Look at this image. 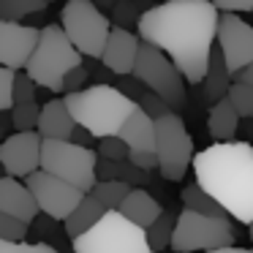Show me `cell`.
<instances>
[{
  "label": "cell",
  "instance_id": "18",
  "mask_svg": "<svg viewBox=\"0 0 253 253\" xmlns=\"http://www.w3.org/2000/svg\"><path fill=\"white\" fill-rule=\"evenodd\" d=\"M117 133L126 139L131 150H155V144H158V126H155V117L147 115L142 106H136V109L131 112V117L123 123V128Z\"/></svg>",
  "mask_w": 253,
  "mask_h": 253
},
{
  "label": "cell",
  "instance_id": "22",
  "mask_svg": "<svg viewBox=\"0 0 253 253\" xmlns=\"http://www.w3.org/2000/svg\"><path fill=\"white\" fill-rule=\"evenodd\" d=\"M231 79H234V74H231L220 46H215L212 57H210V66H207V74H204V93H207V98L212 101V104L229 95L231 84H234Z\"/></svg>",
  "mask_w": 253,
  "mask_h": 253
},
{
  "label": "cell",
  "instance_id": "43",
  "mask_svg": "<svg viewBox=\"0 0 253 253\" xmlns=\"http://www.w3.org/2000/svg\"><path fill=\"white\" fill-rule=\"evenodd\" d=\"M207 253H253V248H234V245H226V248H215V251Z\"/></svg>",
  "mask_w": 253,
  "mask_h": 253
},
{
  "label": "cell",
  "instance_id": "47",
  "mask_svg": "<svg viewBox=\"0 0 253 253\" xmlns=\"http://www.w3.org/2000/svg\"><path fill=\"white\" fill-rule=\"evenodd\" d=\"M49 3H55V0H49Z\"/></svg>",
  "mask_w": 253,
  "mask_h": 253
},
{
  "label": "cell",
  "instance_id": "36",
  "mask_svg": "<svg viewBox=\"0 0 253 253\" xmlns=\"http://www.w3.org/2000/svg\"><path fill=\"white\" fill-rule=\"evenodd\" d=\"M36 87H39V82L22 68V74H17V82H14V101L17 104L36 101Z\"/></svg>",
  "mask_w": 253,
  "mask_h": 253
},
{
  "label": "cell",
  "instance_id": "20",
  "mask_svg": "<svg viewBox=\"0 0 253 253\" xmlns=\"http://www.w3.org/2000/svg\"><path fill=\"white\" fill-rule=\"evenodd\" d=\"M240 112L234 109V104L229 101V95L220 101H215L212 109L207 115V131L215 142H231L237 136V128H240Z\"/></svg>",
  "mask_w": 253,
  "mask_h": 253
},
{
  "label": "cell",
  "instance_id": "45",
  "mask_svg": "<svg viewBox=\"0 0 253 253\" xmlns=\"http://www.w3.org/2000/svg\"><path fill=\"white\" fill-rule=\"evenodd\" d=\"M248 234H251V240H253V223H251V226H248Z\"/></svg>",
  "mask_w": 253,
  "mask_h": 253
},
{
  "label": "cell",
  "instance_id": "28",
  "mask_svg": "<svg viewBox=\"0 0 253 253\" xmlns=\"http://www.w3.org/2000/svg\"><path fill=\"white\" fill-rule=\"evenodd\" d=\"M229 101L234 104V109L240 112L242 120L253 117V84H245V82H237L234 79V84L229 90Z\"/></svg>",
  "mask_w": 253,
  "mask_h": 253
},
{
  "label": "cell",
  "instance_id": "38",
  "mask_svg": "<svg viewBox=\"0 0 253 253\" xmlns=\"http://www.w3.org/2000/svg\"><path fill=\"white\" fill-rule=\"evenodd\" d=\"M87 79H90V68H84V63H82V66H77V68H71V71L66 74V82H63V93L82 90L84 84H87Z\"/></svg>",
  "mask_w": 253,
  "mask_h": 253
},
{
  "label": "cell",
  "instance_id": "1",
  "mask_svg": "<svg viewBox=\"0 0 253 253\" xmlns=\"http://www.w3.org/2000/svg\"><path fill=\"white\" fill-rule=\"evenodd\" d=\"M220 8L212 0H166L139 17V39L164 49L188 84L204 82L215 41Z\"/></svg>",
  "mask_w": 253,
  "mask_h": 253
},
{
  "label": "cell",
  "instance_id": "39",
  "mask_svg": "<svg viewBox=\"0 0 253 253\" xmlns=\"http://www.w3.org/2000/svg\"><path fill=\"white\" fill-rule=\"evenodd\" d=\"M128 161H133L136 166H142V169H147V171H155V169H158V164H161L155 150H131Z\"/></svg>",
  "mask_w": 253,
  "mask_h": 253
},
{
  "label": "cell",
  "instance_id": "11",
  "mask_svg": "<svg viewBox=\"0 0 253 253\" xmlns=\"http://www.w3.org/2000/svg\"><path fill=\"white\" fill-rule=\"evenodd\" d=\"M25 182H28L30 191H33L41 212L52 220H66L68 215L77 210V204L84 199L82 188H77L74 182L63 180V177L52 174V171H46V169H36L33 174L25 177Z\"/></svg>",
  "mask_w": 253,
  "mask_h": 253
},
{
  "label": "cell",
  "instance_id": "26",
  "mask_svg": "<svg viewBox=\"0 0 253 253\" xmlns=\"http://www.w3.org/2000/svg\"><path fill=\"white\" fill-rule=\"evenodd\" d=\"M131 188H133L131 182L117 180V177H115V180H98L90 193H95V196H98L109 210H117V207H120V202L128 196V191H131Z\"/></svg>",
  "mask_w": 253,
  "mask_h": 253
},
{
  "label": "cell",
  "instance_id": "23",
  "mask_svg": "<svg viewBox=\"0 0 253 253\" xmlns=\"http://www.w3.org/2000/svg\"><path fill=\"white\" fill-rule=\"evenodd\" d=\"M180 202H182V207L196 210V212H204V215H218V218H231L229 210H226L223 204H220V202H218V199H215L210 191H204V188L199 185L196 180L188 182V185L182 188Z\"/></svg>",
  "mask_w": 253,
  "mask_h": 253
},
{
  "label": "cell",
  "instance_id": "25",
  "mask_svg": "<svg viewBox=\"0 0 253 253\" xmlns=\"http://www.w3.org/2000/svg\"><path fill=\"white\" fill-rule=\"evenodd\" d=\"M46 6H49V0H0V19L22 22L25 17L41 14Z\"/></svg>",
  "mask_w": 253,
  "mask_h": 253
},
{
  "label": "cell",
  "instance_id": "13",
  "mask_svg": "<svg viewBox=\"0 0 253 253\" xmlns=\"http://www.w3.org/2000/svg\"><path fill=\"white\" fill-rule=\"evenodd\" d=\"M218 46L231 74H237L253 60V25L240 19L237 11H223L218 19Z\"/></svg>",
  "mask_w": 253,
  "mask_h": 253
},
{
  "label": "cell",
  "instance_id": "46",
  "mask_svg": "<svg viewBox=\"0 0 253 253\" xmlns=\"http://www.w3.org/2000/svg\"><path fill=\"white\" fill-rule=\"evenodd\" d=\"M3 174H6V169H3V164H0V177H3Z\"/></svg>",
  "mask_w": 253,
  "mask_h": 253
},
{
  "label": "cell",
  "instance_id": "3",
  "mask_svg": "<svg viewBox=\"0 0 253 253\" xmlns=\"http://www.w3.org/2000/svg\"><path fill=\"white\" fill-rule=\"evenodd\" d=\"M63 98H66L74 120L98 139L117 133L123 128V123L131 117V112L139 106L117 84H109V82H95L90 87L66 93Z\"/></svg>",
  "mask_w": 253,
  "mask_h": 253
},
{
  "label": "cell",
  "instance_id": "16",
  "mask_svg": "<svg viewBox=\"0 0 253 253\" xmlns=\"http://www.w3.org/2000/svg\"><path fill=\"white\" fill-rule=\"evenodd\" d=\"M0 210L17 215V218L28 220V223H33L41 212L30 185L28 182H19L17 177H11V174L0 177Z\"/></svg>",
  "mask_w": 253,
  "mask_h": 253
},
{
  "label": "cell",
  "instance_id": "24",
  "mask_svg": "<svg viewBox=\"0 0 253 253\" xmlns=\"http://www.w3.org/2000/svg\"><path fill=\"white\" fill-rule=\"evenodd\" d=\"M174 226H177V212H171V210H164V212L158 215V220H155L153 226H147V240H150V245H153L155 253L171 248Z\"/></svg>",
  "mask_w": 253,
  "mask_h": 253
},
{
  "label": "cell",
  "instance_id": "17",
  "mask_svg": "<svg viewBox=\"0 0 253 253\" xmlns=\"http://www.w3.org/2000/svg\"><path fill=\"white\" fill-rule=\"evenodd\" d=\"M74 128H77V120H74L66 98H49L41 106L39 133L44 139H71Z\"/></svg>",
  "mask_w": 253,
  "mask_h": 253
},
{
  "label": "cell",
  "instance_id": "6",
  "mask_svg": "<svg viewBox=\"0 0 253 253\" xmlns=\"http://www.w3.org/2000/svg\"><path fill=\"white\" fill-rule=\"evenodd\" d=\"M95 166H98V153L74 139H44L41 144V169L74 182L84 193H90L98 182Z\"/></svg>",
  "mask_w": 253,
  "mask_h": 253
},
{
  "label": "cell",
  "instance_id": "29",
  "mask_svg": "<svg viewBox=\"0 0 253 253\" xmlns=\"http://www.w3.org/2000/svg\"><path fill=\"white\" fill-rule=\"evenodd\" d=\"M98 155L112 158V161H126L128 155H131V147H128V142L120 133H109V136L98 139Z\"/></svg>",
  "mask_w": 253,
  "mask_h": 253
},
{
  "label": "cell",
  "instance_id": "32",
  "mask_svg": "<svg viewBox=\"0 0 253 253\" xmlns=\"http://www.w3.org/2000/svg\"><path fill=\"white\" fill-rule=\"evenodd\" d=\"M14 82H17V68H8L0 63V112H11L14 101Z\"/></svg>",
  "mask_w": 253,
  "mask_h": 253
},
{
  "label": "cell",
  "instance_id": "33",
  "mask_svg": "<svg viewBox=\"0 0 253 253\" xmlns=\"http://www.w3.org/2000/svg\"><path fill=\"white\" fill-rule=\"evenodd\" d=\"M0 253H60L46 242H28V240H3L0 237Z\"/></svg>",
  "mask_w": 253,
  "mask_h": 253
},
{
  "label": "cell",
  "instance_id": "37",
  "mask_svg": "<svg viewBox=\"0 0 253 253\" xmlns=\"http://www.w3.org/2000/svg\"><path fill=\"white\" fill-rule=\"evenodd\" d=\"M117 87H120L128 98H133L139 104V98H142V93L147 90V84H144L136 74H120V77H117Z\"/></svg>",
  "mask_w": 253,
  "mask_h": 253
},
{
  "label": "cell",
  "instance_id": "27",
  "mask_svg": "<svg viewBox=\"0 0 253 253\" xmlns=\"http://www.w3.org/2000/svg\"><path fill=\"white\" fill-rule=\"evenodd\" d=\"M39 117H41V106L36 101H25V104L11 106V128L14 131H39Z\"/></svg>",
  "mask_w": 253,
  "mask_h": 253
},
{
  "label": "cell",
  "instance_id": "44",
  "mask_svg": "<svg viewBox=\"0 0 253 253\" xmlns=\"http://www.w3.org/2000/svg\"><path fill=\"white\" fill-rule=\"evenodd\" d=\"M117 0H95V6L101 8V11H112V6H115Z\"/></svg>",
  "mask_w": 253,
  "mask_h": 253
},
{
  "label": "cell",
  "instance_id": "34",
  "mask_svg": "<svg viewBox=\"0 0 253 253\" xmlns=\"http://www.w3.org/2000/svg\"><path fill=\"white\" fill-rule=\"evenodd\" d=\"M139 106H142L147 115H153L155 120H158V117H164V115H169V112H174V109L169 106V101L161 98V95L155 93V90H150V87L142 93V98H139Z\"/></svg>",
  "mask_w": 253,
  "mask_h": 253
},
{
  "label": "cell",
  "instance_id": "42",
  "mask_svg": "<svg viewBox=\"0 0 253 253\" xmlns=\"http://www.w3.org/2000/svg\"><path fill=\"white\" fill-rule=\"evenodd\" d=\"M234 79L237 82H245V84H253V60L248 63L245 68H240V71L234 74Z\"/></svg>",
  "mask_w": 253,
  "mask_h": 253
},
{
  "label": "cell",
  "instance_id": "35",
  "mask_svg": "<svg viewBox=\"0 0 253 253\" xmlns=\"http://www.w3.org/2000/svg\"><path fill=\"white\" fill-rule=\"evenodd\" d=\"M150 174H153V171L142 169V166H136L128 158L120 161V169H117V180H126V182H131V185H147Z\"/></svg>",
  "mask_w": 253,
  "mask_h": 253
},
{
  "label": "cell",
  "instance_id": "40",
  "mask_svg": "<svg viewBox=\"0 0 253 253\" xmlns=\"http://www.w3.org/2000/svg\"><path fill=\"white\" fill-rule=\"evenodd\" d=\"M220 11H253V0H212Z\"/></svg>",
  "mask_w": 253,
  "mask_h": 253
},
{
  "label": "cell",
  "instance_id": "4",
  "mask_svg": "<svg viewBox=\"0 0 253 253\" xmlns=\"http://www.w3.org/2000/svg\"><path fill=\"white\" fill-rule=\"evenodd\" d=\"M82 63L84 55L74 46L63 25H46V28H41L39 44H36L25 71L39 82V87L49 90V93H63L66 74Z\"/></svg>",
  "mask_w": 253,
  "mask_h": 253
},
{
  "label": "cell",
  "instance_id": "7",
  "mask_svg": "<svg viewBox=\"0 0 253 253\" xmlns=\"http://www.w3.org/2000/svg\"><path fill=\"white\" fill-rule=\"evenodd\" d=\"M60 25L84 57L101 60L112 33V17H106L95 6V0H66L60 11Z\"/></svg>",
  "mask_w": 253,
  "mask_h": 253
},
{
  "label": "cell",
  "instance_id": "9",
  "mask_svg": "<svg viewBox=\"0 0 253 253\" xmlns=\"http://www.w3.org/2000/svg\"><path fill=\"white\" fill-rule=\"evenodd\" d=\"M133 74H136L150 90H155L161 98L169 101V106L174 112H180L182 106H185L188 79L182 77L177 63L171 60L164 49H158L155 44H150V41H142V44H139V57H136V66H133Z\"/></svg>",
  "mask_w": 253,
  "mask_h": 253
},
{
  "label": "cell",
  "instance_id": "14",
  "mask_svg": "<svg viewBox=\"0 0 253 253\" xmlns=\"http://www.w3.org/2000/svg\"><path fill=\"white\" fill-rule=\"evenodd\" d=\"M41 28L22 25L14 19H0V63L8 68H25L39 44Z\"/></svg>",
  "mask_w": 253,
  "mask_h": 253
},
{
  "label": "cell",
  "instance_id": "12",
  "mask_svg": "<svg viewBox=\"0 0 253 253\" xmlns=\"http://www.w3.org/2000/svg\"><path fill=\"white\" fill-rule=\"evenodd\" d=\"M41 144L44 136L39 131H14L0 142V164L11 177H28L41 169Z\"/></svg>",
  "mask_w": 253,
  "mask_h": 253
},
{
  "label": "cell",
  "instance_id": "10",
  "mask_svg": "<svg viewBox=\"0 0 253 253\" xmlns=\"http://www.w3.org/2000/svg\"><path fill=\"white\" fill-rule=\"evenodd\" d=\"M158 126V144H155V153H158V171L164 180L169 182H180L185 177L188 166L193 164V136L188 133L185 123L180 115L169 112V115L158 117L155 120Z\"/></svg>",
  "mask_w": 253,
  "mask_h": 253
},
{
  "label": "cell",
  "instance_id": "31",
  "mask_svg": "<svg viewBox=\"0 0 253 253\" xmlns=\"http://www.w3.org/2000/svg\"><path fill=\"white\" fill-rule=\"evenodd\" d=\"M28 220L0 210V237L3 240H28Z\"/></svg>",
  "mask_w": 253,
  "mask_h": 253
},
{
  "label": "cell",
  "instance_id": "41",
  "mask_svg": "<svg viewBox=\"0 0 253 253\" xmlns=\"http://www.w3.org/2000/svg\"><path fill=\"white\" fill-rule=\"evenodd\" d=\"M71 139H74V142H79V144H84V147H90V144H93L98 136H93V133H90L87 128H84V126H79V123H77V128H74Z\"/></svg>",
  "mask_w": 253,
  "mask_h": 253
},
{
  "label": "cell",
  "instance_id": "30",
  "mask_svg": "<svg viewBox=\"0 0 253 253\" xmlns=\"http://www.w3.org/2000/svg\"><path fill=\"white\" fill-rule=\"evenodd\" d=\"M139 3L136 0H117L112 6V25L117 28H131V25H139Z\"/></svg>",
  "mask_w": 253,
  "mask_h": 253
},
{
  "label": "cell",
  "instance_id": "19",
  "mask_svg": "<svg viewBox=\"0 0 253 253\" xmlns=\"http://www.w3.org/2000/svg\"><path fill=\"white\" fill-rule=\"evenodd\" d=\"M120 210L126 218H131L133 223H139V226H153L155 220H158V215L164 212L161 210V204H158V199L153 196L150 191H144V185H133L131 191H128V196L120 202Z\"/></svg>",
  "mask_w": 253,
  "mask_h": 253
},
{
  "label": "cell",
  "instance_id": "8",
  "mask_svg": "<svg viewBox=\"0 0 253 253\" xmlns=\"http://www.w3.org/2000/svg\"><path fill=\"white\" fill-rule=\"evenodd\" d=\"M237 234L229 218H218V215H204L196 210L182 207L177 212V226L174 237H171V251L177 253H196V251H215V248L234 245Z\"/></svg>",
  "mask_w": 253,
  "mask_h": 253
},
{
  "label": "cell",
  "instance_id": "21",
  "mask_svg": "<svg viewBox=\"0 0 253 253\" xmlns=\"http://www.w3.org/2000/svg\"><path fill=\"white\" fill-rule=\"evenodd\" d=\"M106 210H109V207H106V204L101 202L95 193H84V199L77 204V210H74L66 220H63L66 234L71 237V240H74V237H79V234H84L90 226H95L101 218H104Z\"/></svg>",
  "mask_w": 253,
  "mask_h": 253
},
{
  "label": "cell",
  "instance_id": "5",
  "mask_svg": "<svg viewBox=\"0 0 253 253\" xmlns=\"http://www.w3.org/2000/svg\"><path fill=\"white\" fill-rule=\"evenodd\" d=\"M74 253H155L147 229L133 223L120 210H106L104 218L84 234L74 237Z\"/></svg>",
  "mask_w": 253,
  "mask_h": 253
},
{
  "label": "cell",
  "instance_id": "15",
  "mask_svg": "<svg viewBox=\"0 0 253 253\" xmlns=\"http://www.w3.org/2000/svg\"><path fill=\"white\" fill-rule=\"evenodd\" d=\"M139 44H142V39H136L128 28H117L115 25L101 60L117 77L120 74H133V66H136V57H139Z\"/></svg>",
  "mask_w": 253,
  "mask_h": 253
},
{
  "label": "cell",
  "instance_id": "2",
  "mask_svg": "<svg viewBox=\"0 0 253 253\" xmlns=\"http://www.w3.org/2000/svg\"><path fill=\"white\" fill-rule=\"evenodd\" d=\"M193 180L212 193L234 220L253 223V144L231 139L196 153Z\"/></svg>",
  "mask_w": 253,
  "mask_h": 253
}]
</instances>
